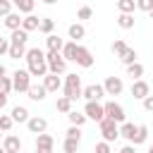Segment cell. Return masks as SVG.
Segmentation results:
<instances>
[{"label": "cell", "instance_id": "1", "mask_svg": "<svg viewBox=\"0 0 153 153\" xmlns=\"http://www.w3.org/2000/svg\"><path fill=\"white\" fill-rule=\"evenodd\" d=\"M24 60L29 62V74L31 76H45L48 74V62H45V55H43L41 48H29Z\"/></svg>", "mask_w": 153, "mask_h": 153}, {"label": "cell", "instance_id": "2", "mask_svg": "<svg viewBox=\"0 0 153 153\" xmlns=\"http://www.w3.org/2000/svg\"><path fill=\"white\" fill-rule=\"evenodd\" d=\"M62 88H65V96H67L69 100L81 98V93H84V88H81V76H79V74H67Z\"/></svg>", "mask_w": 153, "mask_h": 153}, {"label": "cell", "instance_id": "3", "mask_svg": "<svg viewBox=\"0 0 153 153\" xmlns=\"http://www.w3.org/2000/svg\"><path fill=\"white\" fill-rule=\"evenodd\" d=\"M45 62H48V72H50V74H62V72L67 69V60L62 57V53H53V50H48Z\"/></svg>", "mask_w": 153, "mask_h": 153}, {"label": "cell", "instance_id": "4", "mask_svg": "<svg viewBox=\"0 0 153 153\" xmlns=\"http://www.w3.org/2000/svg\"><path fill=\"white\" fill-rule=\"evenodd\" d=\"M12 86H14V91L26 93L29 86H31V74H29V69H17V72L12 74Z\"/></svg>", "mask_w": 153, "mask_h": 153}, {"label": "cell", "instance_id": "5", "mask_svg": "<svg viewBox=\"0 0 153 153\" xmlns=\"http://www.w3.org/2000/svg\"><path fill=\"white\" fill-rule=\"evenodd\" d=\"M100 124V134H103V141H115L117 136H120V127H117V122L115 120H110V117H105V120H100L98 122Z\"/></svg>", "mask_w": 153, "mask_h": 153}, {"label": "cell", "instance_id": "6", "mask_svg": "<svg viewBox=\"0 0 153 153\" xmlns=\"http://www.w3.org/2000/svg\"><path fill=\"white\" fill-rule=\"evenodd\" d=\"M84 115H86L88 120L100 122V120H105V108H103L98 100H88V103H86V108H84Z\"/></svg>", "mask_w": 153, "mask_h": 153}, {"label": "cell", "instance_id": "7", "mask_svg": "<svg viewBox=\"0 0 153 153\" xmlns=\"http://www.w3.org/2000/svg\"><path fill=\"white\" fill-rule=\"evenodd\" d=\"M105 117H110V120H115V122H124V108L120 105V103H115V100H108L105 105Z\"/></svg>", "mask_w": 153, "mask_h": 153}, {"label": "cell", "instance_id": "8", "mask_svg": "<svg viewBox=\"0 0 153 153\" xmlns=\"http://www.w3.org/2000/svg\"><path fill=\"white\" fill-rule=\"evenodd\" d=\"M103 88H105V96H120L122 88H124V84H122L120 76H108L105 84H103Z\"/></svg>", "mask_w": 153, "mask_h": 153}, {"label": "cell", "instance_id": "9", "mask_svg": "<svg viewBox=\"0 0 153 153\" xmlns=\"http://www.w3.org/2000/svg\"><path fill=\"white\" fill-rule=\"evenodd\" d=\"M81 96L86 98V103H88V100H100V98L105 96V88H103V84H88Z\"/></svg>", "mask_w": 153, "mask_h": 153}, {"label": "cell", "instance_id": "10", "mask_svg": "<svg viewBox=\"0 0 153 153\" xmlns=\"http://www.w3.org/2000/svg\"><path fill=\"white\" fill-rule=\"evenodd\" d=\"M26 127H29V131L31 134H43L45 129H48V122H45V117H29V122H26Z\"/></svg>", "mask_w": 153, "mask_h": 153}, {"label": "cell", "instance_id": "11", "mask_svg": "<svg viewBox=\"0 0 153 153\" xmlns=\"http://www.w3.org/2000/svg\"><path fill=\"white\" fill-rule=\"evenodd\" d=\"M74 62L81 65V67H91V65H93V55H91V50L84 48V45H79V48H76V60H74Z\"/></svg>", "mask_w": 153, "mask_h": 153}, {"label": "cell", "instance_id": "12", "mask_svg": "<svg viewBox=\"0 0 153 153\" xmlns=\"http://www.w3.org/2000/svg\"><path fill=\"white\" fill-rule=\"evenodd\" d=\"M43 86H45V91H50V93H57L60 88H62V81H60V76L57 74H45L43 76Z\"/></svg>", "mask_w": 153, "mask_h": 153}, {"label": "cell", "instance_id": "13", "mask_svg": "<svg viewBox=\"0 0 153 153\" xmlns=\"http://www.w3.org/2000/svg\"><path fill=\"white\" fill-rule=\"evenodd\" d=\"M131 96H134V98H139V100H143L146 96H151V88H148V84H146L143 79L134 81V84H131Z\"/></svg>", "mask_w": 153, "mask_h": 153}, {"label": "cell", "instance_id": "14", "mask_svg": "<svg viewBox=\"0 0 153 153\" xmlns=\"http://www.w3.org/2000/svg\"><path fill=\"white\" fill-rule=\"evenodd\" d=\"M2 148H5L7 153H17V151H22V139L14 136V134H7V136L2 139Z\"/></svg>", "mask_w": 153, "mask_h": 153}, {"label": "cell", "instance_id": "15", "mask_svg": "<svg viewBox=\"0 0 153 153\" xmlns=\"http://www.w3.org/2000/svg\"><path fill=\"white\" fill-rule=\"evenodd\" d=\"M26 93H29V98H31V100H36V103H38V100H43V98H45V93H48V91H45V86H43V84H31Z\"/></svg>", "mask_w": 153, "mask_h": 153}, {"label": "cell", "instance_id": "16", "mask_svg": "<svg viewBox=\"0 0 153 153\" xmlns=\"http://www.w3.org/2000/svg\"><path fill=\"white\" fill-rule=\"evenodd\" d=\"M38 26H41V19H38L36 14H26V17L22 19V29H24L26 33H29V31H36Z\"/></svg>", "mask_w": 153, "mask_h": 153}, {"label": "cell", "instance_id": "17", "mask_svg": "<svg viewBox=\"0 0 153 153\" xmlns=\"http://www.w3.org/2000/svg\"><path fill=\"white\" fill-rule=\"evenodd\" d=\"M45 43H48V50H53V53H62V48H65V41L60 36H55V33L45 36Z\"/></svg>", "mask_w": 153, "mask_h": 153}, {"label": "cell", "instance_id": "18", "mask_svg": "<svg viewBox=\"0 0 153 153\" xmlns=\"http://www.w3.org/2000/svg\"><path fill=\"white\" fill-rule=\"evenodd\" d=\"M136 129H139V127H134L131 122H122V127H120V136H122V139H127V141L131 143V141H134V136H136Z\"/></svg>", "mask_w": 153, "mask_h": 153}, {"label": "cell", "instance_id": "19", "mask_svg": "<svg viewBox=\"0 0 153 153\" xmlns=\"http://www.w3.org/2000/svg\"><path fill=\"white\" fill-rule=\"evenodd\" d=\"M22 19H24V17H19V12H10V14L5 17V26H7L10 31L22 29Z\"/></svg>", "mask_w": 153, "mask_h": 153}, {"label": "cell", "instance_id": "20", "mask_svg": "<svg viewBox=\"0 0 153 153\" xmlns=\"http://www.w3.org/2000/svg\"><path fill=\"white\" fill-rule=\"evenodd\" d=\"M26 41H29V33L24 29H14L12 36H10V45H24Z\"/></svg>", "mask_w": 153, "mask_h": 153}, {"label": "cell", "instance_id": "21", "mask_svg": "<svg viewBox=\"0 0 153 153\" xmlns=\"http://www.w3.org/2000/svg\"><path fill=\"white\" fill-rule=\"evenodd\" d=\"M67 33H69V38L76 43V41H81L84 36H86V29L81 26V24H69V29H67Z\"/></svg>", "mask_w": 153, "mask_h": 153}, {"label": "cell", "instance_id": "22", "mask_svg": "<svg viewBox=\"0 0 153 153\" xmlns=\"http://www.w3.org/2000/svg\"><path fill=\"white\" fill-rule=\"evenodd\" d=\"M10 115H12V120H14V122H29V110H26L24 105H14Z\"/></svg>", "mask_w": 153, "mask_h": 153}, {"label": "cell", "instance_id": "23", "mask_svg": "<svg viewBox=\"0 0 153 153\" xmlns=\"http://www.w3.org/2000/svg\"><path fill=\"white\" fill-rule=\"evenodd\" d=\"M53 143H55V141H53V136H50V134H45V131L36 136V148H45V151H53Z\"/></svg>", "mask_w": 153, "mask_h": 153}, {"label": "cell", "instance_id": "24", "mask_svg": "<svg viewBox=\"0 0 153 153\" xmlns=\"http://www.w3.org/2000/svg\"><path fill=\"white\" fill-rule=\"evenodd\" d=\"M127 76H131L134 81H139V79L143 76V65H141V62H134V65H129V67H127Z\"/></svg>", "mask_w": 153, "mask_h": 153}, {"label": "cell", "instance_id": "25", "mask_svg": "<svg viewBox=\"0 0 153 153\" xmlns=\"http://www.w3.org/2000/svg\"><path fill=\"white\" fill-rule=\"evenodd\" d=\"M12 5H14L19 12H24V14H31L36 2H33V0H12Z\"/></svg>", "mask_w": 153, "mask_h": 153}, {"label": "cell", "instance_id": "26", "mask_svg": "<svg viewBox=\"0 0 153 153\" xmlns=\"http://www.w3.org/2000/svg\"><path fill=\"white\" fill-rule=\"evenodd\" d=\"M76 43L74 41H69V43H65V48H62V57L65 60H76Z\"/></svg>", "mask_w": 153, "mask_h": 153}, {"label": "cell", "instance_id": "27", "mask_svg": "<svg viewBox=\"0 0 153 153\" xmlns=\"http://www.w3.org/2000/svg\"><path fill=\"white\" fill-rule=\"evenodd\" d=\"M134 7H136V0H117V10L122 14H134Z\"/></svg>", "mask_w": 153, "mask_h": 153}, {"label": "cell", "instance_id": "28", "mask_svg": "<svg viewBox=\"0 0 153 153\" xmlns=\"http://www.w3.org/2000/svg\"><path fill=\"white\" fill-rule=\"evenodd\" d=\"M120 60H122L127 67H129V65H134V62H136V50H134V48H127V50H122V53H120Z\"/></svg>", "mask_w": 153, "mask_h": 153}, {"label": "cell", "instance_id": "29", "mask_svg": "<svg viewBox=\"0 0 153 153\" xmlns=\"http://www.w3.org/2000/svg\"><path fill=\"white\" fill-rule=\"evenodd\" d=\"M146 139H148V127H146V124H139V129H136V136H134L131 146H139V143H143Z\"/></svg>", "mask_w": 153, "mask_h": 153}, {"label": "cell", "instance_id": "30", "mask_svg": "<svg viewBox=\"0 0 153 153\" xmlns=\"http://www.w3.org/2000/svg\"><path fill=\"white\" fill-rule=\"evenodd\" d=\"M117 26H120V29H131V26H134V14H122V12H120Z\"/></svg>", "mask_w": 153, "mask_h": 153}, {"label": "cell", "instance_id": "31", "mask_svg": "<svg viewBox=\"0 0 153 153\" xmlns=\"http://www.w3.org/2000/svg\"><path fill=\"white\" fill-rule=\"evenodd\" d=\"M53 29H55V22H53L50 17H43V19H41L38 31H41V33H45V36H50V33H53Z\"/></svg>", "mask_w": 153, "mask_h": 153}, {"label": "cell", "instance_id": "32", "mask_svg": "<svg viewBox=\"0 0 153 153\" xmlns=\"http://www.w3.org/2000/svg\"><path fill=\"white\" fill-rule=\"evenodd\" d=\"M72 103H74V100H69L67 96H62V98H57V105H55V108H57L60 112H67V115H69V112H72Z\"/></svg>", "mask_w": 153, "mask_h": 153}, {"label": "cell", "instance_id": "33", "mask_svg": "<svg viewBox=\"0 0 153 153\" xmlns=\"http://www.w3.org/2000/svg\"><path fill=\"white\" fill-rule=\"evenodd\" d=\"M67 117H69V122H72L74 127H81V124H84V122L88 120V117H86L84 112H76V110H72V112H69Z\"/></svg>", "mask_w": 153, "mask_h": 153}, {"label": "cell", "instance_id": "34", "mask_svg": "<svg viewBox=\"0 0 153 153\" xmlns=\"http://www.w3.org/2000/svg\"><path fill=\"white\" fill-rule=\"evenodd\" d=\"M12 60H19V57H26V48L24 45H10V53H7Z\"/></svg>", "mask_w": 153, "mask_h": 153}, {"label": "cell", "instance_id": "35", "mask_svg": "<svg viewBox=\"0 0 153 153\" xmlns=\"http://www.w3.org/2000/svg\"><path fill=\"white\" fill-rule=\"evenodd\" d=\"M79 143H81V141H76V139H65V143H62V148H65V153H76V148H79Z\"/></svg>", "mask_w": 153, "mask_h": 153}, {"label": "cell", "instance_id": "36", "mask_svg": "<svg viewBox=\"0 0 153 153\" xmlns=\"http://www.w3.org/2000/svg\"><path fill=\"white\" fill-rule=\"evenodd\" d=\"M10 91H14L12 76H0V93H10Z\"/></svg>", "mask_w": 153, "mask_h": 153}, {"label": "cell", "instance_id": "37", "mask_svg": "<svg viewBox=\"0 0 153 153\" xmlns=\"http://www.w3.org/2000/svg\"><path fill=\"white\" fill-rule=\"evenodd\" d=\"M12 124H14L12 115H0V129H2V131H10V129H12Z\"/></svg>", "mask_w": 153, "mask_h": 153}, {"label": "cell", "instance_id": "38", "mask_svg": "<svg viewBox=\"0 0 153 153\" xmlns=\"http://www.w3.org/2000/svg\"><path fill=\"white\" fill-rule=\"evenodd\" d=\"M67 139H76V141H81V127H69L67 129Z\"/></svg>", "mask_w": 153, "mask_h": 153}, {"label": "cell", "instance_id": "39", "mask_svg": "<svg viewBox=\"0 0 153 153\" xmlns=\"http://www.w3.org/2000/svg\"><path fill=\"white\" fill-rule=\"evenodd\" d=\"M12 12V0H0V17H7Z\"/></svg>", "mask_w": 153, "mask_h": 153}, {"label": "cell", "instance_id": "40", "mask_svg": "<svg viewBox=\"0 0 153 153\" xmlns=\"http://www.w3.org/2000/svg\"><path fill=\"white\" fill-rule=\"evenodd\" d=\"M76 17H79V19H91V17H93V10H91L88 5H84V7L76 12Z\"/></svg>", "mask_w": 153, "mask_h": 153}, {"label": "cell", "instance_id": "41", "mask_svg": "<svg viewBox=\"0 0 153 153\" xmlns=\"http://www.w3.org/2000/svg\"><path fill=\"white\" fill-rule=\"evenodd\" d=\"M96 153H112V148H110L108 141H98L96 143Z\"/></svg>", "mask_w": 153, "mask_h": 153}, {"label": "cell", "instance_id": "42", "mask_svg": "<svg viewBox=\"0 0 153 153\" xmlns=\"http://www.w3.org/2000/svg\"><path fill=\"white\" fill-rule=\"evenodd\" d=\"M136 7L143 10V12H151L153 10V0H136Z\"/></svg>", "mask_w": 153, "mask_h": 153}, {"label": "cell", "instance_id": "43", "mask_svg": "<svg viewBox=\"0 0 153 153\" xmlns=\"http://www.w3.org/2000/svg\"><path fill=\"white\" fill-rule=\"evenodd\" d=\"M122 50H127V43H124V41H122V38H117V41H115V43H112V53H117V55H120V53H122Z\"/></svg>", "mask_w": 153, "mask_h": 153}, {"label": "cell", "instance_id": "44", "mask_svg": "<svg viewBox=\"0 0 153 153\" xmlns=\"http://www.w3.org/2000/svg\"><path fill=\"white\" fill-rule=\"evenodd\" d=\"M143 110L153 112V96H146V98H143Z\"/></svg>", "mask_w": 153, "mask_h": 153}, {"label": "cell", "instance_id": "45", "mask_svg": "<svg viewBox=\"0 0 153 153\" xmlns=\"http://www.w3.org/2000/svg\"><path fill=\"white\" fill-rule=\"evenodd\" d=\"M5 53H10V41L0 38V55H5Z\"/></svg>", "mask_w": 153, "mask_h": 153}, {"label": "cell", "instance_id": "46", "mask_svg": "<svg viewBox=\"0 0 153 153\" xmlns=\"http://www.w3.org/2000/svg\"><path fill=\"white\" fill-rule=\"evenodd\" d=\"M120 153H136V151H134V146H131V143H127V146H124Z\"/></svg>", "mask_w": 153, "mask_h": 153}, {"label": "cell", "instance_id": "47", "mask_svg": "<svg viewBox=\"0 0 153 153\" xmlns=\"http://www.w3.org/2000/svg\"><path fill=\"white\" fill-rule=\"evenodd\" d=\"M7 105V93H0V110Z\"/></svg>", "mask_w": 153, "mask_h": 153}, {"label": "cell", "instance_id": "48", "mask_svg": "<svg viewBox=\"0 0 153 153\" xmlns=\"http://www.w3.org/2000/svg\"><path fill=\"white\" fill-rule=\"evenodd\" d=\"M36 153H53V151H45V148H36Z\"/></svg>", "mask_w": 153, "mask_h": 153}, {"label": "cell", "instance_id": "49", "mask_svg": "<svg viewBox=\"0 0 153 153\" xmlns=\"http://www.w3.org/2000/svg\"><path fill=\"white\" fill-rule=\"evenodd\" d=\"M41 2H45V5H55L57 0H41Z\"/></svg>", "mask_w": 153, "mask_h": 153}, {"label": "cell", "instance_id": "50", "mask_svg": "<svg viewBox=\"0 0 153 153\" xmlns=\"http://www.w3.org/2000/svg\"><path fill=\"white\" fill-rule=\"evenodd\" d=\"M0 76H5V65H0Z\"/></svg>", "mask_w": 153, "mask_h": 153}, {"label": "cell", "instance_id": "51", "mask_svg": "<svg viewBox=\"0 0 153 153\" xmlns=\"http://www.w3.org/2000/svg\"><path fill=\"white\" fill-rule=\"evenodd\" d=\"M0 153H7V151H5V148H2V146H0Z\"/></svg>", "mask_w": 153, "mask_h": 153}, {"label": "cell", "instance_id": "52", "mask_svg": "<svg viewBox=\"0 0 153 153\" xmlns=\"http://www.w3.org/2000/svg\"><path fill=\"white\" fill-rule=\"evenodd\" d=\"M148 153H153V146H151V148H148Z\"/></svg>", "mask_w": 153, "mask_h": 153}, {"label": "cell", "instance_id": "53", "mask_svg": "<svg viewBox=\"0 0 153 153\" xmlns=\"http://www.w3.org/2000/svg\"><path fill=\"white\" fill-rule=\"evenodd\" d=\"M148 14H151V19H153V10H151V12H148Z\"/></svg>", "mask_w": 153, "mask_h": 153}, {"label": "cell", "instance_id": "54", "mask_svg": "<svg viewBox=\"0 0 153 153\" xmlns=\"http://www.w3.org/2000/svg\"><path fill=\"white\" fill-rule=\"evenodd\" d=\"M0 139H2V129H0Z\"/></svg>", "mask_w": 153, "mask_h": 153}, {"label": "cell", "instance_id": "55", "mask_svg": "<svg viewBox=\"0 0 153 153\" xmlns=\"http://www.w3.org/2000/svg\"><path fill=\"white\" fill-rule=\"evenodd\" d=\"M17 153H19V151H17Z\"/></svg>", "mask_w": 153, "mask_h": 153}]
</instances>
